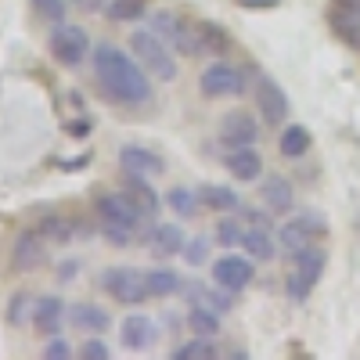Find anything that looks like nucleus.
<instances>
[{
	"instance_id": "8",
	"label": "nucleus",
	"mask_w": 360,
	"mask_h": 360,
	"mask_svg": "<svg viewBox=\"0 0 360 360\" xmlns=\"http://www.w3.org/2000/svg\"><path fill=\"white\" fill-rule=\"evenodd\" d=\"M256 278V259L252 256H238V252H224L217 256L213 263V281L224 288V292H245Z\"/></svg>"
},
{
	"instance_id": "34",
	"label": "nucleus",
	"mask_w": 360,
	"mask_h": 360,
	"mask_svg": "<svg viewBox=\"0 0 360 360\" xmlns=\"http://www.w3.org/2000/svg\"><path fill=\"white\" fill-rule=\"evenodd\" d=\"M37 11V18H44L47 25H62L69 15V0H29Z\"/></svg>"
},
{
	"instance_id": "39",
	"label": "nucleus",
	"mask_w": 360,
	"mask_h": 360,
	"mask_svg": "<svg viewBox=\"0 0 360 360\" xmlns=\"http://www.w3.org/2000/svg\"><path fill=\"white\" fill-rule=\"evenodd\" d=\"M79 356H83V360H108L112 349H108L101 339H86V342L79 346Z\"/></svg>"
},
{
	"instance_id": "15",
	"label": "nucleus",
	"mask_w": 360,
	"mask_h": 360,
	"mask_svg": "<svg viewBox=\"0 0 360 360\" xmlns=\"http://www.w3.org/2000/svg\"><path fill=\"white\" fill-rule=\"evenodd\" d=\"M259 202L270 209L274 217H288L292 209H295V188H292V180L288 176H266L263 184H259Z\"/></svg>"
},
{
	"instance_id": "1",
	"label": "nucleus",
	"mask_w": 360,
	"mask_h": 360,
	"mask_svg": "<svg viewBox=\"0 0 360 360\" xmlns=\"http://www.w3.org/2000/svg\"><path fill=\"white\" fill-rule=\"evenodd\" d=\"M94 76L101 83V90L127 108H141L152 101V72H148L137 58L115 44H98L94 47Z\"/></svg>"
},
{
	"instance_id": "32",
	"label": "nucleus",
	"mask_w": 360,
	"mask_h": 360,
	"mask_svg": "<svg viewBox=\"0 0 360 360\" xmlns=\"http://www.w3.org/2000/svg\"><path fill=\"white\" fill-rule=\"evenodd\" d=\"M217 245H224V249H238V245H242V234H245V220L242 217H220L217 220Z\"/></svg>"
},
{
	"instance_id": "10",
	"label": "nucleus",
	"mask_w": 360,
	"mask_h": 360,
	"mask_svg": "<svg viewBox=\"0 0 360 360\" xmlns=\"http://www.w3.org/2000/svg\"><path fill=\"white\" fill-rule=\"evenodd\" d=\"M220 144L224 148H256L259 141V119L242 112V108H234L220 119V130H217Z\"/></svg>"
},
{
	"instance_id": "33",
	"label": "nucleus",
	"mask_w": 360,
	"mask_h": 360,
	"mask_svg": "<svg viewBox=\"0 0 360 360\" xmlns=\"http://www.w3.org/2000/svg\"><path fill=\"white\" fill-rule=\"evenodd\" d=\"M105 15L112 22H137L148 15V0H108Z\"/></svg>"
},
{
	"instance_id": "23",
	"label": "nucleus",
	"mask_w": 360,
	"mask_h": 360,
	"mask_svg": "<svg viewBox=\"0 0 360 360\" xmlns=\"http://www.w3.org/2000/svg\"><path fill=\"white\" fill-rule=\"evenodd\" d=\"M188 18H180L176 11H169V8H159L155 15H152V29L155 33L173 47V51H180V44H184V37H188Z\"/></svg>"
},
{
	"instance_id": "11",
	"label": "nucleus",
	"mask_w": 360,
	"mask_h": 360,
	"mask_svg": "<svg viewBox=\"0 0 360 360\" xmlns=\"http://www.w3.org/2000/svg\"><path fill=\"white\" fill-rule=\"evenodd\" d=\"M256 108L266 127H285L288 119V94L270 79V76H256Z\"/></svg>"
},
{
	"instance_id": "3",
	"label": "nucleus",
	"mask_w": 360,
	"mask_h": 360,
	"mask_svg": "<svg viewBox=\"0 0 360 360\" xmlns=\"http://www.w3.org/2000/svg\"><path fill=\"white\" fill-rule=\"evenodd\" d=\"M130 54L137 58V62L152 72V76H159L162 83H169V79H176V62H173V47L155 33L152 25L148 29H134L130 33Z\"/></svg>"
},
{
	"instance_id": "22",
	"label": "nucleus",
	"mask_w": 360,
	"mask_h": 360,
	"mask_svg": "<svg viewBox=\"0 0 360 360\" xmlns=\"http://www.w3.org/2000/svg\"><path fill=\"white\" fill-rule=\"evenodd\" d=\"M242 249L245 256H252L256 263H263V259H274V249H278V238H274V231L270 227H249L245 224V234H242Z\"/></svg>"
},
{
	"instance_id": "20",
	"label": "nucleus",
	"mask_w": 360,
	"mask_h": 360,
	"mask_svg": "<svg viewBox=\"0 0 360 360\" xmlns=\"http://www.w3.org/2000/svg\"><path fill=\"white\" fill-rule=\"evenodd\" d=\"M69 324L79 328V332H86V335H101L105 328L112 324V317H108V310L98 307V303H72V307H69Z\"/></svg>"
},
{
	"instance_id": "24",
	"label": "nucleus",
	"mask_w": 360,
	"mask_h": 360,
	"mask_svg": "<svg viewBox=\"0 0 360 360\" xmlns=\"http://www.w3.org/2000/svg\"><path fill=\"white\" fill-rule=\"evenodd\" d=\"M51 245H69L76 238V220L65 217V213H44L40 217V227H37Z\"/></svg>"
},
{
	"instance_id": "5",
	"label": "nucleus",
	"mask_w": 360,
	"mask_h": 360,
	"mask_svg": "<svg viewBox=\"0 0 360 360\" xmlns=\"http://www.w3.org/2000/svg\"><path fill=\"white\" fill-rule=\"evenodd\" d=\"M324 263H328V256L321 249H307V252L295 256L288 278H285V292H288L292 303H307V299H310V292L324 278Z\"/></svg>"
},
{
	"instance_id": "14",
	"label": "nucleus",
	"mask_w": 360,
	"mask_h": 360,
	"mask_svg": "<svg viewBox=\"0 0 360 360\" xmlns=\"http://www.w3.org/2000/svg\"><path fill=\"white\" fill-rule=\"evenodd\" d=\"M119 339H123L127 349L144 353V349H152L159 342V324L152 317H144V314H130L123 321V328H119Z\"/></svg>"
},
{
	"instance_id": "18",
	"label": "nucleus",
	"mask_w": 360,
	"mask_h": 360,
	"mask_svg": "<svg viewBox=\"0 0 360 360\" xmlns=\"http://www.w3.org/2000/svg\"><path fill=\"white\" fill-rule=\"evenodd\" d=\"M184 231H180L176 224H155L152 231H148V252H152L155 259H169V256H180L184 252Z\"/></svg>"
},
{
	"instance_id": "4",
	"label": "nucleus",
	"mask_w": 360,
	"mask_h": 360,
	"mask_svg": "<svg viewBox=\"0 0 360 360\" xmlns=\"http://www.w3.org/2000/svg\"><path fill=\"white\" fill-rule=\"evenodd\" d=\"M98 285L123 307H141L152 299V292H148V270H137V266H108V270H101Z\"/></svg>"
},
{
	"instance_id": "35",
	"label": "nucleus",
	"mask_w": 360,
	"mask_h": 360,
	"mask_svg": "<svg viewBox=\"0 0 360 360\" xmlns=\"http://www.w3.org/2000/svg\"><path fill=\"white\" fill-rule=\"evenodd\" d=\"M33 307H37V299L29 295V292H15V299L8 303V321H11V324L33 321Z\"/></svg>"
},
{
	"instance_id": "27",
	"label": "nucleus",
	"mask_w": 360,
	"mask_h": 360,
	"mask_svg": "<svg viewBox=\"0 0 360 360\" xmlns=\"http://www.w3.org/2000/svg\"><path fill=\"white\" fill-rule=\"evenodd\" d=\"M162 202L173 209V213H176L180 220H191V217H198V209H202V195H198V188H184V184L169 188Z\"/></svg>"
},
{
	"instance_id": "6",
	"label": "nucleus",
	"mask_w": 360,
	"mask_h": 360,
	"mask_svg": "<svg viewBox=\"0 0 360 360\" xmlns=\"http://www.w3.org/2000/svg\"><path fill=\"white\" fill-rule=\"evenodd\" d=\"M47 51L58 65H65V69H76L86 62V54H90V37H86V29L83 25H54V33L47 37Z\"/></svg>"
},
{
	"instance_id": "25",
	"label": "nucleus",
	"mask_w": 360,
	"mask_h": 360,
	"mask_svg": "<svg viewBox=\"0 0 360 360\" xmlns=\"http://www.w3.org/2000/svg\"><path fill=\"white\" fill-rule=\"evenodd\" d=\"M195 40H198V58H220L227 51V33L213 22H195Z\"/></svg>"
},
{
	"instance_id": "40",
	"label": "nucleus",
	"mask_w": 360,
	"mask_h": 360,
	"mask_svg": "<svg viewBox=\"0 0 360 360\" xmlns=\"http://www.w3.org/2000/svg\"><path fill=\"white\" fill-rule=\"evenodd\" d=\"M69 4L79 8V11H86V15H101L108 8V0H69Z\"/></svg>"
},
{
	"instance_id": "21",
	"label": "nucleus",
	"mask_w": 360,
	"mask_h": 360,
	"mask_svg": "<svg viewBox=\"0 0 360 360\" xmlns=\"http://www.w3.org/2000/svg\"><path fill=\"white\" fill-rule=\"evenodd\" d=\"M123 191L137 202V209H141L144 217H155L159 209H162L159 205V191L148 184V176H141V173H123Z\"/></svg>"
},
{
	"instance_id": "26",
	"label": "nucleus",
	"mask_w": 360,
	"mask_h": 360,
	"mask_svg": "<svg viewBox=\"0 0 360 360\" xmlns=\"http://www.w3.org/2000/svg\"><path fill=\"white\" fill-rule=\"evenodd\" d=\"M198 195H202V205H209L213 213H238L242 209V198L227 184H202Z\"/></svg>"
},
{
	"instance_id": "29",
	"label": "nucleus",
	"mask_w": 360,
	"mask_h": 360,
	"mask_svg": "<svg viewBox=\"0 0 360 360\" xmlns=\"http://www.w3.org/2000/svg\"><path fill=\"white\" fill-rule=\"evenodd\" d=\"M180 288H184V281H180V274H176L173 266H162V263H155L152 270H148V292H152V299L176 295Z\"/></svg>"
},
{
	"instance_id": "17",
	"label": "nucleus",
	"mask_w": 360,
	"mask_h": 360,
	"mask_svg": "<svg viewBox=\"0 0 360 360\" xmlns=\"http://www.w3.org/2000/svg\"><path fill=\"white\" fill-rule=\"evenodd\" d=\"M119 166H123V173H141V176H155L166 169L162 155L152 152V148H141V144L119 148Z\"/></svg>"
},
{
	"instance_id": "7",
	"label": "nucleus",
	"mask_w": 360,
	"mask_h": 360,
	"mask_svg": "<svg viewBox=\"0 0 360 360\" xmlns=\"http://www.w3.org/2000/svg\"><path fill=\"white\" fill-rule=\"evenodd\" d=\"M198 90L205 98H238L245 94V72L231 62H209L198 76Z\"/></svg>"
},
{
	"instance_id": "42",
	"label": "nucleus",
	"mask_w": 360,
	"mask_h": 360,
	"mask_svg": "<svg viewBox=\"0 0 360 360\" xmlns=\"http://www.w3.org/2000/svg\"><path fill=\"white\" fill-rule=\"evenodd\" d=\"M79 274V263L76 259H65V266H62V278H76Z\"/></svg>"
},
{
	"instance_id": "19",
	"label": "nucleus",
	"mask_w": 360,
	"mask_h": 360,
	"mask_svg": "<svg viewBox=\"0 0 360 360\" xmlns=\"http://www.w3.org/2000/svg\"><path fill=\"white\" fill-rule=\"evenodd\" d=\"M224 169L234 176V180H256V176H263V159H259V152L256 148H227L224 152Z\"/></svg>"
},
{
	"instance_id": "12",
	"label": "nucleus",
	"mask_w": 360,
	"mask_h": 360,
	"mask_svg": "<svg viewBox=\"0 0 360 360\" xmlns=\"http://www.w3.org/2000/svg\"><path fill=\"white\" fill-rule=\"evenodd\" d=\"M47 238L40 231H18L15 234V245H11V263L15 270H22V274H33V270H40L47 263Z\"/></svg>"
},
{
	"instance_id": "13",
	"label": "nucleus",
	"mask_w": 360,
	"mask_h": 360,
	"mask_svg": "<svg viewBox=\"0 0 360 360\" xmlns=\"http://www.w3.org/2000/svg\"><path fill=\"white\" fill-rule=\"evenodd\" d=\"M33 324H37V332L40 335H58L62 328L69 324V307H65V299L62 295H40L37 299V307H33Z\"/></svg>"
},
{
	"instance_id": "9",
	"label": "nucleus",
	"mask_w": 360,
	"mask_h": 360,
	"mask_svg": "<svg viewBox=\"0 0 360 360\" xmlns=\"http://www.w3.org/2000/svg\"><path fill=\"white\" fill-rule=\"evenodd\" d=\"M321 231H324L321 217H292V220H285V224L278 227V249L295 259L299 252L310 249V242H314Z\"/></svg>"
},
{
	"instance_id": "16",
	"label": "nucleus",
	"mask_w": 360,
	"mask_h": 360,
	"mask_svg": "<svg viewBox=\"0 0 360 360\" xmlns=\"http://www.w3.org/2000/svg\"><path fill=\"white\" fill-rule=\"evenodd\" d=\"M332 29L349 44L360 47V0H332Z\"/></svg>"
},
{
	"instance_id": "37",
	"label": "nucleus",
	"mask_w": 360,
	"mask_h": 360,
	"mask_svg": "<svg viewBox=\"0 0 360 360\" xmlns=\"http://www.w3.org/2000/svg\"><path fill=\"white\" fill-rule=\"evenodd\" d=\"M242 220L249 227H274V213L263 205V209H242Z\"/></svg>"
},
{
	"instance_id": "31",
	"label": "nucleus",
	"mask_w": 360,
	"mask_h": 360,
	"mask_svg": "<svg viewBox=\"0 0 360 360\" xmlns=\"http://www.w3.org/2000/svg\"><path fill=\"white\" fill-rule=\"evenodd\" d=\"M169 356H173V360H217L220 349H217V342L209 339V335H198V339H191V342H184V346H176Z\"/></svg>"
},
{
	"instance_id": "28",
	"label": "nucleus",
	"mask_w": 360,
	"mask_h": 360,
	"mask_svg": "<svg viewBox=\"0 0 360 360\" xmlns=\"http://www.w3.org/2000/svg\"><path fill=\"white\" fill-rule=\"evenodd\" d=\"M278 152L285 159H303L310 152V130L303 123H288L281 130V137H278Z\"/></svg>"
},
{
	"instance_id": "41",
	"label": "nucleus",
	"mask_w": 360,
	"mask_h": 360,
	"mask_svg": "<svg viewBox=\"0 0 360 360\" xmlns=\"http://www.w3.org/2000/svg\"><path fill=\"white\" fill-rule=\"evenodd\" d=\"M238 4H242V8H274L278 0H238Z\"/></svg>"
},
{
	"instance_id": "2",
	"label": "nucleus",
	"mask_w": 360,
	"mask_h": 360,
	"mask_svg": "<svg viewBox=\"0 0 360 360\" xmlns=\"http://www.w3.org/2000/svg\"><path fill=\"white\" fill-rule=\"evenodd\" d=\"M94 209H98V217H101L105 238H108L112 245H119V249L130 245L134 238H137V231H141V224L148 220L127 191H108V195H101Z\"/></svg>"
},
{
	"instance_id": "36",
	"label": "nucleus",
	"mask_w": 360,
	"mask_h": 360,
	"mask_svg": "<svg viewBox=\"0 0 360 360\" xmlns=\"http://www.w3.org/2000/svg\"><path fill=\"white\" fill-rule=\"evenodd\" d=\"M205 252H209V238H188L180 256L188 259V266H198V263H205Z\"/></svg>"
},
{
	"instance_id": "30",
	"label": "nucleus",
	"mask_w": 360,
	"mask_h": 360,
	"mask_svg": "<svg viewBox=\"0 0 360 360\" xmlns=\"http://www.w3.org/2000/svg\"><path fill=\"white\" fill-rule=\"evenodd\" d=\"M220 310H213V307H205V303H195L191 310H188V328L195 335H209V339H217L220 335Z\"/></svg>"
},
{
	"instance_id": "38",
	"label": "nucleus",
	"mask_w": 360,
	"mask_h": 360,
	"mask_svg": "<svg viewBox=\"0 0 360 360\" xmlns=\"http://www.w3.org/2000/svg\"><path fill=\"white\" fill-rule=\"evenodd\" d=\"M44 356H47V360H72V346H69L65 339L51 335V342L44 346Z\"/></svg>"
}]
</instances>
